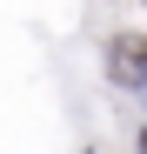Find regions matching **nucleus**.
I'll return each mask as SVG.
<instances>
[{"instance_id": "1", "label": "nucleus", "mask_w": 147, "mask_h": 154, "mask_svg": "<svg viewBox=\"0 0 147 154\" xmlns=\"http://www.w3.org/2000/svg\"><path fill=\"white\" fill-rule=\"evenodd\" d=\"M107 67H114L120 87H147V40H140V34H120V40L107 47Z\"/></svg>"}, {"instance_id": "2", "label": "nucleus", "mask_w": 147, "mask_h": 154, "mask_svg": "<svg viewBox=\"0 0 147 154\" xmlns=\"http://www.w3.org/2000/svg\"><path fill=\"white\" fill-rule=\"evenodd\" d=\"M140 154H147V127H140Z\"/></svg>"}]
</instances>
